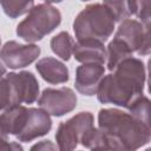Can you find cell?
<instances>
[{
  "label": "cell",
  "mask_w": 151,
  "mask_h": 151,
  "mask_svg": "<svg viewBox=\"0 0 151 151\" xmlns=\"http://www.w3.org/2000/svg\"><path fill=\"white\" fill-rule=\"evenodd\" d=\"M0 47H1V38H0Z\"/></svg>",
  "instance_id": "27"
},
{
  "label": "cell",
  "mask_w": 151,
  "mask_h": 151,
  "mask_svg": "<svg viewBox=\"0 0 151 151\" xmlns=\"http://www.w3.org/2000/svg\"><path fill=\"white\" fill-rule=\"evenodd\" d=\"M73 45H74L73 38L70 35L68 32H65V31L54 35L50 42V46L53 53L65 61L70 60L73 52Z\"/></svg>",
  "instance_id": "16"
},
{
  "label": "cell",
  "mask_w": 151,
  "mask_h": 151,
  "mask_svg": "<svg viewBox=\"0 0 151 151\" xmlns=\"http://www.w3.org/2000/svg\"><path fill=\"white\" fill-rule=\"evenodd\" d=\"M0 150H22V146L15 142H9L8 134L0 127Z\"/></svg>",
  "instance_id": "22"
},
{
  "label": "cell",
  "mask_w": 151,
  "mask_h": 151,
  "mask_svg": "<svg viewBox=\"0 0 151 151\" xmlns=\"http://www.w3.org/2000/svg\"><path fill=\"white\" fill-rule=\"evenodd\" d=\"M94 126L93 114L88 111L79 112L59 124L55 132L57 146L61 151L74 150L88 130Z\"/></svg>",
  "instance_id": "5"
},
{
  "label": "cell",
  "mask_w": 151,
  "mask_h": 151,
  "mask_svg": "<svg viewBox=\"0 0 151 151\" xmlns=\"http://www.w3.org/2000/svg\"><path fill=\"white\" fill-rule=\"evenodd\" d=\"M26 113H27V107L21 104H17L7 107L0 114V127L8 136L12 134L15 137L24 124Z\"/></svg>",
  "instance_id": "14"
},
{
  "label": "cell",
  "mask_w": 151,
  "mask_h": 151,
  "mask_svg": "<svg viewBox=\"0 0 151 151\" xmlns=\"http://www.w3.org/2000/svg\"><path fill=\"white\" fill-rule=\"evenodd\" d=\"M114 20L103 4L86 6L74 19L73 32L77 40H98L105 42L114 31Z\"/></svg>",
  "instance_id": "3"
},
{
  "label": "cell",
  "mask_w": 151,
  "mask_h": 151,
  "mask_svg": "<svg viewBox=\"0 0 151 151\" xmlns=\"http://www.w3.org/2000/svg\"><path fill=\"white\" fill-rule=\"evenodd\" d=\"M103 5L109 9L114 22H122L131 15L129 0H103Z\"/></svg>",
  "instance_id": "18"
},
{
  "label": "cell",
  "mask_w": 151,
  "mask_h": 151,
  "mask_svg": "<svg viewBox=\"0 0 151 151\" xmlns=\"http://www.w3.org/2000/svg\"><path fill=\"white\" fill-rule=\"evenodd\" d=\"M61 22V13L51 4L33 6L17 26V35L27 42H35L53 32Z\"/></svg>",
  "instance_id": "4"
},
{
  "label": "cell",
  "mask_w": 151,
  "mask_h": 151,
  "mask_svg": "<svg viewBox=\"0 0 151 151\" xmlns=\"http://www.w3.org/2000/svg\"><path fill=\"white\" fill-rule=\"evenodd\" d=\"M74 59L81 64H104L106 61V48L104 42L98 40H77L72 52Z\"/></svg>",
  "instance_id": "12"
},
{
  "label": "cell",
  "mask_w": 151,
  "mask_h": 151,
  "mask_svg": "<svg viewBox=\"0 0 151 151\" xmlns=\"http://www.w3.org/2000/svg\"><path fill=\"white\" fill-rule=\"evenodd\" d=\"M77 96L70 87L45 88L38 98V105L50 116L63 117L72 112L77 106Z\"/></svg>",
  "instance_id": "7"
},
{
  "label": "cell",
  "mask_w": 151,
  "mask_h": 151,
  "mask_svg": "<svg viewBox=\"0 0 151 151\" xmlns=\"http://www.w3.org/2000/svg\"><path fill=\"white\" fill-rule=\"evenodd\" d=\"M44 1L47 4H58V2H61L63 0H44Z\"/></svg>",
  "instance_id": "25"
},
{
  "label": "cell",
  "mask_w": 151,
  "mask_h": 151,
  "mask_svg": "<svg viewBox=\"0 0 151 151\" xmlns=\"http://www.w3.org/2000/svg\"><path fill=\"white\" fill-rule=\"evenodd\" d=\"M57 149H58V146L54 145L51 140H41V142L34 144L31 147V150H44V151H46V150H57Z\"/></svg>",
  "instance_id": "23"
},
{
  "label": "cell",
  "mask_w": 151,
  "mask_h": 151,
  "mask_svg": "<svg viewBox=\"0 0 151 151\" xmlns=\"http://www.w3.org/2000/svg\"><path fill=\"white\" fill-rule=\"evenodd\" d=\"M17 104L18 101L12 84L6 79V77L0 78V111Z\"/></svg>",
  "instance_id": "20"
},
{
  "label": "cell",
  "mask_w": 151,
  "mask_h": 151,
  "mask_svg": "<svg viewBox=\"0 0 151 151\" xmlns=\"http://www.w3.org/2000/svg\"><path fill=\"white\" fill-rule=\"evenodd\" d=\"M127 110L132 116L150 125V100L147 97L142 94L130 105Z\"/></svg>",
  "instance_id": "19"
},
{
  "label": "cell",
  "mask_w": 151,
  "mask_h": 151,
  "mask_svg": "<svg viewBox=\"0 0 151 151\" xmlns=\"http://www.w3.org/2000/svg\"><path fill=\"white\" fill-rule=\"evenodd\" d=\"M114 37L123 40L132 53L147 55L150 53V28L149 25L134 19H125L119 22Z\"/></svg>",
  "instance_id": "6"
},
{
  "label": "cell",
  "mask_w": 151,
  "mask_h": 151,
  "mask_svg": "<svg viewBox=\"0 0 151 151\" xmlns=\"http://www.w3.org/2000/svg\"><path fill=\"white\" fill-rule=\"evenodd\" d=\"M33 4L34 0H0L4 13L11 19H15L28 13L33 7Z\"/></svg>",
  "instance_id": "17"
},
{
  "label": "cell",
  "mask_w": 151,
  "mask_h": 151,
  "mask_svg": "<svg viewBox=\"0 0 151 151\" xmlns=\"http://www.w3.org/2000/svg\"><path fill=\"white\" fill-rule=\"evenodd\" d=\"M132 57V51L129 48V46L120 40L119 38L114 37L107 45L106 48V65L109 71H113L119 63H122L124 59Z\"/></svg>",
  "instance_id": "15"
},
{
  "label": "cell",
  "mask_w": 151,
  "mask_h": 151,
  "mask_svg": "<svg viewBox=\"0 0 151 151\" xmlns=\"http://www.w3.org/2000/svg\"><path fill=\"white\" fill-rule=\"evenodd\" d=\"M145 81L144 63L138 58L129 57L117 65L113 73L103 77L96 94L101 104L129 109L143 94Z\"/></svg>",
  "instance_id": "1"
},
{
  "label": "cell",
  "mask_w": 151,
  "mask_h": 151,
  "mask_svg": "<svg viewBox=\"0 0 151 151\" xmlns=\"http://www.w3.org/2000/svg\"><path fill=\"white\" fill-rule=\"evenodd\" d=\"M150 2L151 0H129L130 13L136 15L143 24H150Z\"/></svg>",
  "instance_id": "21"
},
{
  "label": "cell",
  "mask_w": 151,
  "mask_h": 151,
  "mask_svg": "<svg viewBox=\"0 0 151 151\" xmlns=\"http://www.w3.org/2000/svg\"><path fill=\"white\" fill-rule=\"evenodd\" d=\"M40 53L41 50L35 44H20L9 40L0 48V60L8 68L19 70L34 63Z\"/></svg>",
  "instance_id": "8"
},
{
  "label": "cell",
  "mask_w": 151,
  "mask_h": 151,
  "mask_svg": "<svg viewBox=\"0 0 151 151\" xmlns=\"http://www.w3.org/2000/svg\"><path fill=\"white\" fill-rule=\"evenodd\" d=\"M98 127L104 134L106 150L132 151L151 139V125L119 109H101L98 113Z\"/></svg>",
  "instance_id": "2"
},
{
  "label": "cell",
  "mask_w": 151,
  "mask_h": 151,
  "mask_svg": "<svg viewBox=\"0 0 151 151\" xmlns=\"http://www.w3.org/2000/svg\"><path fill=\"white\" fill-rule=\"evenodd\" d=\"M104 76L105 68L101 64H83L76 70L74 86L77 91L84 96H94Z\"/></svg>",
  "instance_id": "11"
},
{
  "label": "cell",
  "mask_w": 151,
  "mask_h": 151,
  "mask_svg": "<svg viewBox=\"0 0 151 151\" xmlns=\"http://www.w3.org/2000/svg\"><path fill=\"white\" fill-rule=\"evenodd\" d=\"M51 129L52 119L45 110L40 107H27L24 124L15 138L21 143H28L47 134Z\"/></svg>",
  "instance_id": "9"
},
{
  "label": "cell",
  "mask_w": 151,
  "mask_h": 151,
  "mask_svg": "<svg viewBox=\"0 0 151 151\" xmlns=\"http://www.w3.org/2000/svg\"><path fill=\"white\" fill-rule=\"evenodd\" d=\"M80 1H91V0H80Z\"/></svg>",
  "instance_id": "26"
},
{
  "label": "cell",
  "mask_w": 151,
  "mask_h": 151,
  "mask_svg": "<svg viewBox=\"0 0 151 151\" xmlns=\"http://www.w3.org/2000/svg\"><path fill=\"white\" fill-rule=\"evenodd\" d=\"M35 68L41 78L50 84H65L70 79L67 66L53 57H46L38 60Z\"/></svg>",
  "instance_id": "13"
},
{
  "label": "cell",
  "mask_w": 151,
  "mask_h": 151,
  "mask_svg": "<svg viewBox=\"0 0 151 151\" xmlns=\"http://www.w3.org/2000/svg\"><path fill=\"white\" fill-rule=\"evenodd\" d=\"M6 74V67L4 65V63L0 60V78H2Z\"/></svg>",
  "instance_id": "24"
},
{
  "label": "cell",
  "mask_w": 151,
  "mask_h": 151,
  "mask_svg": "<svg viewBox=\"0 0 151 151\" xmlns=\"http://www.w3.org/2000/svg\"><path fill=\"white\" fill-rule=\"evenodd\" d=\"M5 77L13 86L18 104H33L38 100L39 83L32 72H11Z\"/></svg>",
  "instance_id": "10"
}]
</instances>
